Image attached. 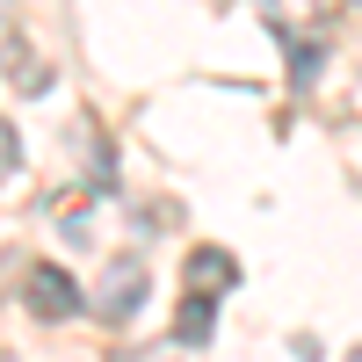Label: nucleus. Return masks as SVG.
<instances>
[{
  "label": "nucleus",
  "instance_id": "nucleus-3",
  "mask_svg": "<svg viewBox=\"0 0 362 362\" xmlns=\"http://www.w3.org/2000/svg\"><path fill=\"white\" fill-rule=\"evenodd\" d=\"M145 290H153V276H145V268L138 261H116L109 268V283H102V297H95V305H102V319L109 326H124L138 305H145Z\"/></svg>",
  "mask_w": 362,
  "mask_h": 362
},
{
  "label": "nucleus",
  "instance_id": "nucleus-7",
  "mask_svg": "<svg viewBox=\"0 0 362 362\" xmlns=\"http://www.w3.org/2000/svg\"><path fill=\"white\" fill-rule=\"evenodd\" d=\"M348 362H362V348H355V355H348Z\"/></svg>",
  "mask_w": 362,
  "mask_h": 362
},
{
  "label": "nucleus",
  "instance_id": "nucleus-1",
  "mask_svg": "<svg viewBox=\"0 0 362 362\" xmlns=\"http://www.w3.org/2000/svg\"><path fill=\"white\" fill-rule=\"evenodd\" d=\"M22 305L37 312V319H73L87 297H80V283H73V268H58V261H29V276H22Z\"/></svg>",
  "mask_w": 362,
  "mask_h": 362
},
{
  "label": "nucleus",
  "instance_id": "nucleus-2",
  "mask_svg": "<svg viewBox=\"0 0 362 362\" xmlns=\"http://www.w3.org/2000/svg\"><path fill=\"white\" fill-rule=\"evenodd\" d=\"M232 283H239V261L225 247H196L189 268H181V297H203V305H218Z\"/></svg>",
  "mask_w": 362,
  "mask_h": 362
},
{
  "label": "nucleus",
  "instance_id": "nucleus-5",
  "mask_svg": "<svg viewBox=\"0 0 362 362\" xmlns=\"http://www.w3.org/2000/svg\"><path fill=\"white\" fill-rule=\"evenodd\" d=\"M15 167H22V138H15L8 116H0V181H15Z\"/></svg>",
  "mask_w": 362,
  "mask_h": 362
},
{
  "label": "nucleus",
  "instance_id": "nucleus-4",
  "mask_svg": "<svg viewBox=\"0 0 362 362\" xmlns=\"http://www.w3.org/2000/svg\"><path fill=\"white\" fill-rule=\"evenodd\" d=\"M174 341H181V348H203V341H210V305H203V297H181V312H174Z\"/></svg>",
  "mask_w": 362,
  "mask_h": 362
},
{
  "label": "nucleus",
  "instance_id": "nucleus-6",
  "mask_svg": "<svg viewBox=\"0 0 362 362\" xmlns=\"http://www.w3.org/2000/svg\"><path fill=\"white\" fill-rule=\"evenodd\" d=\"M290 73H297V87H305L319 73V44H290Z\"/></svg>",
  "mask_w": 362,
  "mask_h": 362
},
{
  "label": "nucleus",
  "instance_id": "nucleus-8",
  "mask_svg": "<svg viewBox=\"0 0 362 362\" xmlns=\"http://www.w3.org/2000/svg\"><path fill=\"white\" fill-rule=\"evenodd\" d=\"M355 8H362V0H355Z\"/></svg>",
  "mask_w": 362,
  "mask_h": 362
}]
</instances>
